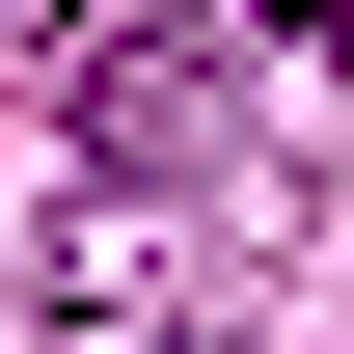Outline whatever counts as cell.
<instances>
[{
	"label": "cell",
	"mask_w": 354,
	"mask_h": 354,
	"mask_svg": "<svg viewBox=\"0 0 354 354\" xmlns=\"http://www.w3.org/2000/svg\"><path fill=\"white\" fill-rule=\"evenodd\" d=\"M272 28H300V55H327V28H354V0H272Z\"/></svg>",
	"instance_id": "cell-1"
}]
</instances>
